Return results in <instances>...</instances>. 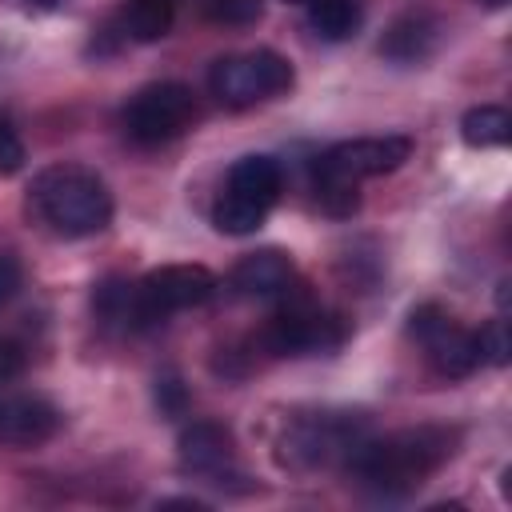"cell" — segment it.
<instances>
[{
  "instance_id": "cell-5",
  "label": "cell",
  "mask_w": 512,
  "mask_h": 512,
  "mask_svg": "<svg viewBox=\"0 0 512 512\" xmlns=\"http://www.w3.org/2000/svg\"><path fill=\"white\" fill-rule=\"evenodd\" d=\"M364 440V416L356 412H308L292 420L280 436V464L292 472H312L344 464L348 452Z\"/></svg>"
},
{
  "instance_id": "cell-13",
  "label": "cell",
  "mask_w": 512,
  "mask_h": 512,
  "mask_svg": "<svg viewBox=\"0 0 512 512\" xmlns=\"http://www.w3.org/2000/svg\"><path fill=\"white\" fill-rule=\"evenodd\" d=\"M296 284V268L292 260L280 252V248H260V252H248L232 276H228V288L236 296H248V300H276V296H288Z\"/></svg>"
},
{
  "instance_id": "cell-10",
  "label": "cell",
  "mask_w": 512,
  "mask_h": 512,
  "mask_svg": "<svg viewBox=\"0 0 512 512\" xmlns=\"http://www.w3.org/2000/svg\"><path fill=\"white\" fill-rule=\"evenodd\" d=\"M216 288H220V280L204 264H160L140 280V296H144L148 312L156 316V324L168 320L172 312L200 308L204 300H212Z\"/></svg>"
},
{
  "instance_id": "cell-20",
  "label": "cell",
  "mask_w": 512,
  "mask_h": 512,
  "mask_svg": "<svg viewBox=\"0 0 512 512\" xmlns=\"http://www.w3.org/2000/svg\"><path fill=\"white\" fill-rule=\"evenodd\" d=\"M476 348H480V360H484V364H492V368H504V364H508L512 340H508L504 316H500V320H488V324L476 332Z\"/></svg>"
},
{
  "instance_id": "cell-27",
  "label": "cell",
  "mask_w": 512,
  "mask_h": 512,
  "mask_svg": "<svg viewBox=\"0 0 512 512\" xmlns=\"http://www.w3.org/2000/svg\"><path fill=\"white\" fill-rule=\"evenodd\" d=\"M36 4H60V0H36Z\"/></svg>"
},
{
  "instance_id": "cell-7",
  "label": "cell",
  "mask_w": 512,
  "mask_h": 512,
  "mask_svg": "<svg viewBox=\"0 0 512 512\" xmlns=\"http://www.w3.org/2000/svg\"><path fill=\"white\" fill-rule=\"evenodd\" d=\"M340 340H344V324L320 304H312L308 296L288 300L260 328V348L268 356H320L340 348Z\"/></svg>"
},
{
  "instance_id": "cell-12",
  "label": "cell",
  "mask_w": 512,
  "mask_h": 512,
  "mask_svg": "<svg viewBox=\"0 0 512 512\" xmlns=\"http://www.w3.org/2000/svg\"><path fill=\"white\" fill-rule=\"evenodd\" d=\"M56 428H60V408L52 400L32 396V392L0 396V444L36 448V444L52 440Z\"/></svg>"
},
{
  "instance_id": "cell-3",
  "label": "cell",
  "mask_w": 512,
  "mask_h": 512,
  "mask_svg": "<svg viewBox=\"0 0 512 512\" xmlns=\"http://www.w3.org/2000/svg\"><path fill=\"white\" fill-rule=\"evenodd\" d=\"M280 188H284V172L272 156H240L228 176H224V188L212 204V224L224 232V236H248L264 224V216L272 212V204L280 200Z\"/></svg>"
},
{
  "instance_id": "cell-1",
  "label": "cell",
  "mask_w": 512,
  "mask_h": 512,
  "mask_svg": "<svg viewBox=\"0 0 512 512\" xmlns=\"http://www.w3.org/2000/svg\"><path fill=\"white\" fill-rule=\"evenodd\" d=\"M456 444H460L456 428L416 424V428H400L388 436H364L348 452L344 468L356 484L380 496H408L456 456Z\"/></svg>"
},
{
  "instance_id": "cell-2",
  "label": "cell",
  "mask_w": 512,
  "mask_h": 512,
  "mask_svg": "<svg viewBox=\"0 0 512 512\" xmlns=\"http://www.w3.org/2000/svg\"><path fill=\"white\" fill-rule=\"evenodd\" d=\"M28 208L48 232L64 240L96 236L112 224L108 184L92 168H80V164H52L36 172L28 188Z\"/></svg>"
},
{
  "instance_id": "cell-4",
  "label": "cell",
  "mask_w": 512,
  "mask_h": 512,
  "mask_svg": "<svg viewBox=\"0 0 512 512\" xmlns=\"http://www.w3.org/2000/svg\"><path fill=\"white\" fill-rule=\"evenodd\" d=\"M296 84L292 64L272 52V48H256V52H232L220 56L208 68V92L224 104V108H252L264 100L284 96Z\"/></svg>"
},
{
  "instance_id": "cell-17",
  "label": "cell",
  "mask_w": 512,
  "mask_h": 512,
  "mask_svg": "<svg viewBox=\"0 0 512 512\" xmlns=\"http://www.w3.org/2000/svg\"><path fill=\"white\" fill-rule=\"evenodd\" d=\"M460 136L468 148H504L512 140V116L504 104H480L460 116Z\"/></svg>"
},
{
  "instance_id": "cell-22",
  "label": "cell",
  "mask_w": 512,
  "mask_h": 512,
  "mask_svg": "<svg viewBox=\"0 0 512 512\" xmlns=\"http://www.w3.org/2000/svg\"><path fill=\"white\" fill-rule=\"evenodd\" d=\"M156 408H160V416H180L188 408V392H184L176 372H160L156 376Z\"/></svg>"
},
{
  "instance_id": "cell-6",
  "label": "cell",
  "mask_w": 512,
  "mask_h": 512,
  "mask_svg": "<svg viewBox=\"0 0 512 512\" xmlns=\"http://www.w3.org/2000/svg\"><path fill=\"white\" fill-rule=\"evenodd\" d=\"M196 92L180 80H156V84H144L120 112V124L128 132L132 144L140 148H156V144H168L176 136H184L196 120Z\"/></svg>"
},
{
  "instance_id": "cell-25",
  "label": "cell",
  "mask_w": 512,
  "mask_h": 512,
  "mask_svg": "<svg viewBox=\"0 0 512 512\" xmlns=\"http://www.w3.org/2000/svg\"><path fill=\"white\" fill-rule=\"evenodd\" d=\"M484 4H492V8H500V4H508V0H484Z\"/></svg>"
},
{
  "instance_id": "cell-24",
  "label": "cell",
  "mask_w": 512,
  "mask_h": 512,
  "mask_svg": "<svg viewBox=\"0 0 512 512\" xmlns=\"http://www.w3.org/2000/svg\"><path fill=\"white\" fill-rule=\"evenodd\" d=\"M24 284V268L12 252H0V304H8Z\"/></svg>"
},
{
  "instance_id": "cell-21",
  "label": "cell",
  "mask_w": 512,
  "mask_h": 512,
  "mask_svg": "<svg viewBox=\"0 0 512 512\" xmlns=\"http://www.w3.org/2000/svg\"><path fill=\"white\" fill-rule=\"evenodd\" d=\"M24 168V140L12 128V120L0 112V176H16Z\"/></svg>"
},
{
  "instance_id": "cell-26",
  "label": "cell",
  "mask_w": 512,
  "mask_h": 512,
  "mask_svg": "<svg viewBox=\"0 0 512 512\" xmlns=\"http://www.w3.org/2000/svg\"><path fill=\"white\" fill-rule=\"evenodd\" d=\"M284 4H308V0H284Z\"/></svg>"
},
{
  "instance_id": "cell-8",
  "label": "cell",
  "mask_w": 512,
  "mask_h": 512,
  "mask_svg": "<svg viewBox=\"0 0 512 512\" xmlns=\"http://www.w3.org/2000/svg\"><path fill=\"white\" fill-rule=\"evenodd\" d=\"M416 140L404 132H384V136H356L324 148L312 164L316 180H340V184H360L368 176L396 172L404 160H412Z\"/></svg>"
},
{
  "instance_id": "cell-16",
  "label": "cell",
  "mask_w": 512,
  "mask_h": 512,
  "mask_svg": "<svg viewBox=\"0 0 512 512\" xmlns=\"http://www.w3.org/2000/svg\"><path fill=\"white\" fill-rule=\"evenodd\" d=\"M176 4L172 0H124L120 8V32L136 44H156L172 32Z\"/></svg>"
},
{
  "instance_id": "cell-23",
  "label": "cell",
  "mask_w": 512,
  "mask_h": 512,
  "mask_svg": "<svg viewBox=\"0 0 512 512\" xmlns=\"http://www.w3.org/2000/svg\"><path fill=\"white\" fill-rule=\"evenodd\" d=\"M24 364H28L24 348H20L12 336H0V384H12V380L24 372Z\"/></svg>"
},
{
  "instance_id": "cell-14",
  "label": "cell",
  "mask_w": 512,
  "mask_h": 512,
  "mask_svg": "<svg viewBox=\"0 0 512 512\" xmlns=\"http://www.w3.org/2000/svg\"><path fill=\"white\" fill-rule=\"evenodd\" d=\"M92 308H96V320L116 332H144L156 324V316L140 296V280H120V276L104 280L92 292Z\"/></svg>"
},
{
  "instance_id": "cell-19",
  "label": "cell",
  "mask_w": 512,
  "mask_h": 512,
  "mask_svg": "<svg viewBox=\"0 0 512 512\" xmlns=\"http://www.w3.org/2000/svg\"><path fill=\"white\" fill-rule=\"evenodd\" d=\"M204 16L212 24H228V28H244L260 20V0H204Z\"/></svg>"
},
{
  "instance_id": "cell-15",
  "label": "cell",
  "mask_w": 512,
  "mask_h": 512,
  "mask_svg": "<svg viewBox=\"0 0 512 512\" xmlns=\"http://www.w3.org/2000/svg\"><path fill=\"white\" fill-rule=\"evenodd\" d=\"M432 48H436V24L428 16H400L380 40V56L396 64H416L432 56Z\"/></svg>"
},
{
  "instance_id": "cell-9",
  "label": "cell",
  "mask_w": 512,
  "mask_h": 512,
  "mask_svg": "<svg viewBox=\"0 0 512 512\" xmlns=\"http://www.w3.org/2000/svg\"><path fill=\"white\" fill-rule=\"evenodd\" d=\"M408 336L420 344L424 360L432 364L436 376L444 380H460L468 372H476L480 364V348H476V332H468L452 312H444L440 304H420L408 316Z\"/></svg>"
},
{
  "instance_id": "cell-18",
  "label": "cell",
  "mask_w": 512,
  "mask_h": 512,
  "mask_svg": "<svg viewBox=\"0 0 512 512\" xmlns=\"http://www.w3.org/2000/svg\"><path fill=\"white\" fill-rule=\"evenodd\" d=\"M364 20V0H308V24L320 40H348Z\"/></svg>"
},
{
  "instance_id": "cell-11",
  "label": "cell",
  "mask_w": 512,
  "mask_h": 512,
  "mask_svg": "<svg viewBox=\"0 0 512 512\" xmlns=\"http://www.w3.org/2000/svg\"><path fill=\"white\" fill-rule=\"evenodd\" d=\"M176 456L188 476H208L212 484H224V476L232 472V460H236V444L224 424L192 420L176 440Z\"/></svg>"
}]
</instances>
